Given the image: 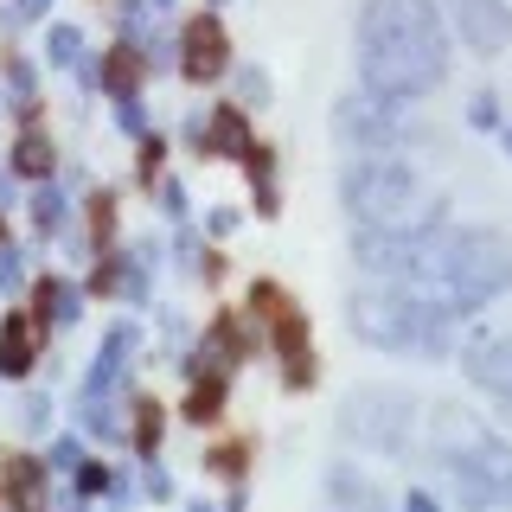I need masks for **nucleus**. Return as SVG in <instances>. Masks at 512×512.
<instances>
[{
  "label": "nucleus",
  "instance_id": "f257e3e1",
  "mask_svg": "<svg viewBox=\"0 0 512 512\" xmlns=\"http://www.w3.org/2000/svg\"><path fill=\"white\" fill-rule=\"evenodd\" d=\"M352 45H359V84L384 103H416L448 77V26L436 0H365Z\"/></svg>",
  "mask_w": 512,
  "mask_h": 512
},
{
  "label": "nucleus",
  "instance_id": "f03ea898",
  "mask_svg": "<svg viewBox=\"0 0 512 512\" xmlns=\"http://www.w3.org/2000/svg\"><path fill=\"white\" fill-rule=\"evenodd\" d=\"M340 205L372 237L423 244V237L442 231V199L423 186V173L397 154H352L340 167Z\"/></svg>",
  "mask_w": 512,
  "mask_h": 512
},
{
  "label": "nucleus",
  "instance_id": "7ed1b4c3",
  "mask_svg": "<svg viewBox=\"0 0 512 512\" xmlns=\"http://www.w3.org/2000/svg\"><path fill=\"white\" fill-rule=\"evenodd\" d=\"M346 327L378 352H448V320H436L410 288L372 282L346 301Z\"/></svg>",
  "mask_w": 512,
  "mask_h": 512
},
{
  "label": "nucleus",
  "instance_id": "20e7f679",
  "mask_svg": "<svg viewBox=\"0 0 512 512\" xmlns=\"http://www.w3.org/2000/svg\"><path fill=\"white\" fill-rule=\"evenodd\" d=\"M429 410H416V397L391 391V384H365L340 404V442H359L365 455H410L423 442V423Z\"/></svg>",
  "mask_w": 512,
  "mask_h": 512
},
{
  "label": "nucleus",
  "instance_id": "39448f33",
  "mask_svg": "<svg viewBox=\"0 0 512 512\" xmlns=\"http://www.w3.org/2000/svg\"><path fill=\"white\" fill-rule=\"evenodd\" d=\"M404 103H384V96H346L340 109H333V135L346 141L352 154H384L397 141V128H404V116H397Z\"/></svg>",
  "mask_w": 512,
  "mask_h": 512
},
{
  "label": "nucleus",
  "instance_id": "423d86ee",
  "mask_svg": "<svg viewBox=\"0 0 512 512\" xmlns=\"http://www.w3.org/2000/svg\"><path fill=\"white\" fill-rule=\"evenodd\" d=\"M461 372H468L480 391H493L500 404H512V320H487V327L468 333Z\"/></svg>",
  "mask_w": 512,
  "mask_h": 512
},
{
  "label": "nucleus",
  "instance_id": "0eeeda50",
  "mask_svg": "<svg viewBox=\"0 0 512 512\" xmlns=\"http://www.w3.org/2000/svg\"><path fill=\"white\" fill-rule=\"evenodd\" d=\"M327 493H333V512H391V500L378 493V480L359 474V461H333Z\"/></svg>",
  "mask_w": 512,
  "mask_h": 512
},
{
  "label": "nucleus",
  "instance_id": "6e6552de",
  "mask_svg": "<svg viewBox=\"0 0 512 512\" xmlns=\"http://www.w3.org/2000/svg\"><path fill=\"white\" fill-rule=\"evenodd\" d=\"M461 32H468V45L480 58H493L506 45V7L500 0H461Z\"/></svg>",
  "mask_w": 512,
  "mask_h": 512
},
{
  "label": "nucleus",
  "instance_id": "1a4fd4ad",
  "mask_svg": "<svg viewBox=\"0 0 512 512\" xmlns=\"http://www.w3.org/2000/svg\"><path fill=\"white\" fill-rule=\"evenodd\" d=\"M218 71H224V32L199 20L186 32V77H218Z\"/></svg>",
  "mask_w": 512,
  "mask_h": 512
},
{
  "label": "nucleus",
  "instance_id": "9d476101",
  "mask_svg": "<svg viewBox=\"0 0 512 512\" xmlns=\"http://www.w3.org/2000/svg\"><path fill=\"white\" fill-rule=\"evenodd\" d=\"M32 365V327L26 314H7V327H0V378H20Z\"/></svg>",
  "mask_w": 512,
  "mask_h": 512
},
{
  "label": "nucleus",
  "instance_id": "9b49d317",
  "mask_svg": "<svg viewBox=\"0 0 512 512\" xmlns=\"http://www.w3.org/2000/svg\"><path fill=\"white\" fill-rule=\"evenodd\" d=\"M52 167V148H45V135H26L20 141V173H45Z\"/></svg>",
  "mask_w": 512,
  "mask_h": 512
},
{
  "label": "nucleus",
  "instance_id": "f8f14e48",
  "mask_svg": "<svg viewBox=\"0 0 512 512\" xmlns=\"http://www.w3.org/2000/svg\"><path fill=\"white\" fill-rule=\"evenodd\" d=\"M32 205H39V212H32V218H39V231H58V224H64V199H58V192H39Z\"/></svg>",
  "mask_w": 512,
  "mask_h": 512
},
{
  "label": "nucleus",
  "instance_id": "ddd939ff",
  "mask_svg": "<svg viewBox=\"0 0 512 512\" xmlns=\"http://www.w3.org/2000/svg\"><path fill=\"white\" fill-rule=\"evenodd\" d=\"M237 84H244V96H250L256 109H263V96H269V77H263V71H244V77H237Z\"/></svg>",
  "mask_w": 512,
  "mask_h": 512
},
{
  "label": "nucleus",
  "instance_id": "4468645a",
  "mask_svg": "<svg viewBox=\"0 0 512 512\" xmlns=\"http://www.w3.org/2000/svg\"><path fill=\"white\" fill-rule=\"evenodd\" d=\"M52 45H58V52H52V58L64 64V58H71V52H77V32H71V26H58V32H52Z\"/></svg>",
  "mask_w": 512,
  "mask_h": 512
},
{
  "label": "nucleus",
  "instance_id": "2eb2a0df",
  "mask_svg": "<svg viewBox=\"0 0 512 512\" xmlns=\"http://www.w3.org/2000/svg\"><path fill=\"white\" fill-rule=\"evenodd\" d=\"M404 512H436V500H429V493H410V500H404Z\"/></svg>",
  "mask_w": 512,
  "mask_h": 512
},
{
  "label": "nucleus",
  "instance_id": "dca6fc26",
  "mask_svg": "<svg viewBox=\"0 0 512 512\" xmlns=\"http://www.w3.org/2000/svg\"><path fill=\"white\" fill-rule=\"evenodd\" d=\"M461 512H512V506H487V500H468Z\"/></svg>",
  "mask_w": 512,
  "mask_h": 512
},
{
  "label": "nucleus",
  "instance_id": "f3484780",
  "mask_svg": "<svg viewBox=\"0 0 512 512\" xmlns=\"http://www.w3.org/2000/svg\"><path fill=\"white\" fill-rule=\"evenodd\" d=\"M506 148H512V122H506Z\"/></svg>",
  "mask_w": 512,
  "mask_h": 512
}]
</instances>
